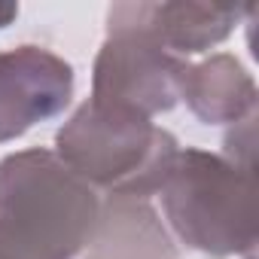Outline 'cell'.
Returning a JSON list of instances; mask_svg holds the SVG:
<instances>
[{
	"label": "cell",
	"instance_id": "cell-8",
	"mask_svg": "<svg viewBox=\"0 0 259 259\" xmlns=\"http://www.w3.org/2000/svg\"><path fill=\"white\" fill-rule=\"evenodd\" d=\"M101 220L92 259H174L165 232L153 223L156 217L135 198H116L113 210Z\"/></svg>",
	"mask_w": 259,
	"mask_h": 259
},
{
	"label": "cell",
	"instance_id": "cell-3",
	"mask_svg": "<svg viewBox=\"0 0 259 259\" xmlns=\"http://www.w3.org/2000/svg\"><path fill=\"white\" fill-rule=\"evenodd\" d=\"M165 207L183 241L198 250L235 253L253 244V183L213 156L189 150L174 159Z\"/></svg>",
	"mask_w": 259,
	"mask_h": 259
},
{
	"label": "cell",
	"instance_id": "cell-1",
	"mask_svg": "<svg viewBox=\"0 0 259 259\" xmlns=\"http://www.w3.org/2000/svg\"><path fill=\"white\" fill-rule=\"evenodd\" d=\"M98 198L52 153L0 165V259H70L92 235Z\"/></svg>",
	"mask_w": 259,
	"mask_h": 259
},
{
	"label": "cell",
	"instance_id": "cell-6",
	"mask_svg": "<svg viewBox=\"0 0 259 259\" xmlns=\"http://www.w3.org/2000/svg\"><path fill=\"white\" fill-rule=\"evenodd\" d=\"M241 10L207 4H119L110 10V28H128L150 37L165 52H201L220 43Z\"/></svg>",
	"mask_w": 259,
	"mask_h": 259
},
{
	"label": "cell",
	"instance_id": "cell-5",
	"mask_svg": "<svg viewBox=\"0 0 259 259\" xmlns=\"http://www.w3.org/2000/svg\"><path fill=\"white\" fill-rule=\"evenodd\" d=\"M73 92V70L58 55L22 46L0 52V141L25 135L34 122L64 110Z\"/></svg>",
	"mask_w": 259,
	"mask_h": 259
},
{
	"label": "cell",
	"instance_id": "cell-9",
	"mask_svg": "<svg viewBox=\"0 0 259 259\" xmlns=\"http://www.w3.org/2000/svg\"><path fill=\"white\" fill-rule=\"evenodd\" d=\"M19 16V7H0V28H4L7 22H13Z\"/></svg>",
	"mask_w": 259,
	"mask_h": 259
},
{
	"label": "cell",
	"instance_id": "cell-4",
	"mask_svg": "<svg viewBox=\"0 0 259 259\" xmlns=\"http://www.w3.org/2000/svg\"><path fill=\"white\" fill-rule=\"evenodd\" d=\"M183 70L186 64L150 37L128 28H110V40L95 61L92 101L150 119V113L168 110L177 101Z\"/></svg>",
	"mask_w": 259,
	"mask_h": 259
},
{
	"label": "cell",
	"instance_id": "cell-7",
	"mask_svg": "<svg viewBox=\"0 0 259 259\" xmlns=\"http://www.w3.org/2000/svg\"><path fill=\"white\" fill-rule=\"evenodd\" d=\"M180 95L207 122L235 119L241 107H253V82L229 55H217L198 67H186L180 79Z\"/></svg>",
	"mask_w": 259,
	"mask_h": 259
},
{
	"label": "cell",
	"instance_id": "cell-2",
	"mask_svg": "<svg viewBox=\"0 0 259 259\" xmlns=\"http://www.w3.org/2000/svg\"><path fill=\"white\" fill-rule=\"evenodd\" d=\"M58 153L79 180L104 186L110 198H144L165 186L177 144L141 113L89 101L58 132Z\"/></svg>",
	"mask_w": 259,
	"mask_h": 259
}]
</instances>
